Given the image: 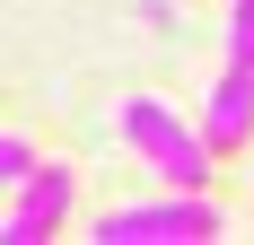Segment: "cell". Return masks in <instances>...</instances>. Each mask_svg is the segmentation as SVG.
I'll use <instances>...</instances> for the list:
<instances>
[{"mask_svg":"<svg viewBox=\"0 0 254 245\" xmlns=\"http://www.w3.org/2000/svg\"><path fill=\"white\" fill-rule=\"evenodd\" d=\"M70 201H79V175L62 167V158H35V167L9 184V219H0V245H44V237H62Z\"/></svg>","mask_w":254,"mask_h":245,"instance_id":"3","label":"cell"},{"mask_svg":"<svg viewBox=\"0 0 254 245\" xmlns=\"http://www.w3.org/2000/svg\"><path fill=\"white\" fill-rule=\"evenodd\" d=\"M228 61H254V0H228Z\"/></svg>","mask_w":254,"mask_h":245,"instance_id":"5","label":"cell"},{"mask_svg":"<svg viewBox=\"0 0 254 245\" xmlns=\"http://www.w3.org/2000/svg\"><path fill=\"white\" fill-rule=\"evenodd\" d=\"M114 131H123V149L158 175V184H176V193H210V140H202V122H184L176 105L123 97V105H114Z\"/></svg>","mask_w":254,"mask_h":245,"instance_id":"1","label":"cell"},{"mask_svg":"<svg viewBox=\"0 0 254 245\" xmlns=\"http://www.w3.org/2000/svg\"><path fill=\"white\" fill-rule=\"evenodd\" d=\"M202 140H210V158H237L254 140V61H219L210 105H202Z\"/></svg>","mask_w":254,"mask_h":245,"instance_id":"4","label":"cell"},{"mask_svg":"<svg viewBox=\"0 0 254 245\" xmlns=\"http://www.w3.org/2000/svg\"><path fill=\"white\" fill-rule=\"evenodd\" d=\"M26 167H35V149H26V140H18V131H0V184H18V175H26Z\"/></svg>","mask_w":254,"mask_h":245,"instance_id":"6","label":"cell"},{"mask_svg":"<svg viewBox=\"0 0 254 245\" xmlns=\"http://www.w3.org/2000/svg\"><path fill=\"white\" fill-rule=\"evenodd\" d=\"M202 237H219V210L210 193H176V184L158 201H123L97 219V245H202Z\"/></svg>","mask_w":254,"mask_h":245,"instance_id":"2","label":"cell"}]
</instances>
